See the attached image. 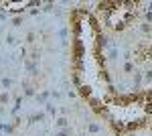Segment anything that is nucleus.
Masks as SVG:
<instances>
[{"instance_id":"f257e3e1","label":"nucleus","mask_w":152,"mask_h":136,"mask_svg":"<svg viewBox=\"0 0 152 136\" xmlns=\"http://www.w3.org/2000/svg\"><path fill=\"white\" fill-rule=\"evenodd\" d=\"M6 6H8L10 10H20V8H24L26 4H24V2H6Z\"/></svg>"}]
</instances>
